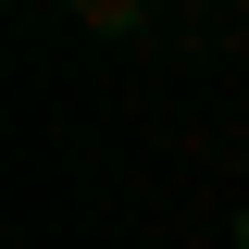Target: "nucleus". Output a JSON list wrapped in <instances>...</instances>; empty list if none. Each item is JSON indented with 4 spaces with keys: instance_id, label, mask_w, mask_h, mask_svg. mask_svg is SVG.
Segmentation results:
<instances>
[{
    "instance_id": "1",
    "label": "nucleus",
    "mask_w": 249,
    "mask_h": 249,
    "mask_svg": "<svg viewBox=\"0 0 249 249\" xmlns=\"http://www.w3.org/2000/svg\"><path fill=\"white\" fill-rule=\"evenodd\" d=\"M237 249H249V224H237Z\"/></svg>"
}]
</instances>
